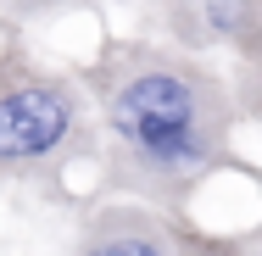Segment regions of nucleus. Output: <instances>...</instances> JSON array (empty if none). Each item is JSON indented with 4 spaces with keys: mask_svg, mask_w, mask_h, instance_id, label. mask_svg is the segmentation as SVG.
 Instances as JSON below:
<instances>
[{
    "mask_svg": "<svg viewBox=\"0 0 262 256\" xmlns=\"http://www.w3.org/2000/svg\"><path fill=\"white\" fill-rule=\"evenodd\" d=\"M95 156V111L78 78L0 22V190L67 201V173Z\"/></svg>",
    "mask_w": 262,
    "mask_h": 256,
    "instance_id": "f257e3e1",
    "label": "nucleus"
},
{
    "mask_svg": "<svg viewBox=\"0 0 262 256\" xmlns=\"http://www.w3.org/2000/svg\"><path fill=\"white\" fill-rule=\"evenodd\" d=\"M67 256H173L167 212H151L140 201H95L84 212Z\"/></svg>",
    "mask_w": 262,
    "mask_h": 256,
    "instance_id": "39448f33",
    "label": "nucleus"
},
{
    "mask_svg": "<svg viewBox=\"0 0 262 256\" xmlns=\"http://www.w3.org/2000/svg\"><path fill=\"white\" fill-rule=\"evenodd\" d=\"M167 234H173V256H262L257 234H207L184 212L167 217Z\"/></svg>",
    "mask_w": 262,
    "mask_h": 256,
    "instance_id": "423d86ee",
    "label": "nucleus"
},
{
    "mask_svg": "<svg viewBox=\"0 0 262 256\" xmlns=\"http://www.w3.org/2000/svg\"><path fill=\"white\" fill-rule=\"evenodd\" d=\"M95 123H184L240 134L229 78L212 56L179 51L151 34H106L90 61L67 67Z\"/></svg>",
    "mask_w": 262,
    "mask_h": 256,
    "instance_id": "f03ea898",
    "label": "nucleus"
},
{
    "mask_svg": "<svg viewBox=\"0 0 262 256\" xmlns=\"http://www.w3.org/2000/svg\"><path fill=\"white\" fill-rule=\"evenodd\" d=\"M95 178L112 201H140L151 212H184L217 173H251L229 128L184 123H95Z\"/></svg>",
    "mask_w": 262,
    "mask_h": 256,
    "instance_id": "7ed1b4c3",
    "label": "nucleus"
},
{
    "mask_svg": "<svg viewBox=\"0 0 262 256\" xmlns=\"http://www.w3.org/2000/svg\"><path fill=\"white\" fill-rule=\"evenodd\" d=\"M140 11L157 28L151 39L195 56L229 51V61H262V0H151Z\"/></svg>",
    "mask_w": 262,
    "mask_h": 256,
    "instance_id": "20e7f679",
    "label": "nucleus"
}]
</instances>
